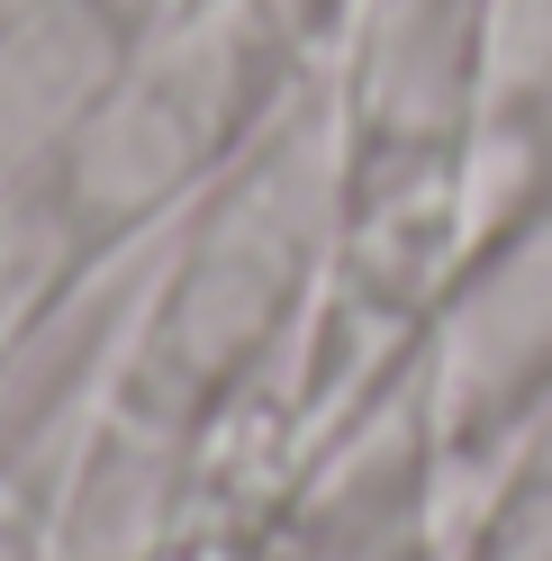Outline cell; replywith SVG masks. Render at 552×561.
Instances as JSON below:
<instances>
[{
  "instance_id": "5",
  "label": "cell",
  "mask_w": 552,
  "mask_h": 561,
  "mask_svg": "<svg viewBox=\"0 0 552 561\" xmlns=\"http://www.w3.org/2000/svg\"><path fill=\"white\" fill-rule=\"evenodd\" d=\"M0 10H10V0H0Z\"/></svg>"
},
{
  "instance_id": "4",
  "label": "cell",
  "mask_w": 552,
  "mask_h": 561,
  "mask_svg": "<svg viewBox=\"0 0 552 561\" xmlns=\"http://www.w3.org/2000/svg\"><path fill=\"white\" fill-rule=\"evenodd\" d=\"M118 10H127V27H136V37H154V27L191 19V10H209V0H118Z\"/></svg>"
},
{
  "instance_id": "2",
  "label": "cell",
  "mask_w": 552,
  "mask_h": 561,
  "mask_svg": "<svg viewBox=\"0 0 552 561\" xmlns=\"http://www.w3.org/2000/svg\"><path fill=\"white\" fill-rule=\"evenodd\" d=\"M136 55L118 0H10L0 10V182L55 172L73 127Z\"/></svg>"
},
{
  "instance_id": "1",
  "label": "cell",
  "mask_w": 552,
  "mask_h": 561,
  "mask_svg": "<svg viewBox=\"0 0 552 561\" xmlns=\"http://www.w3.org/2000/svg\"><path fill=\"white\" fill-rule=\"evenodd\" d=\"M344 227V110L335 73H308L227 172L163 236L154 308L118 399H146L182 426L209 416L299 344V308Z\"/></svg>"
},
{
  "instance_id": "3",
  "label": "cell",
  "mask_w": 552,
  "mask_h": 561,
  "mask_svg": "<svg viewBox=\"0 0 552 561\" xmlns=\"http://www.w3.org/2000/svg\"><path fill=\"white\" fill-rule=\"evenodd\" d=\"M91 254H100V244L73 218V199L55 191V172L0 182V344H10L19 327H37L46 308L73 290V272Z\"/></svg>"
}]
</instances>
